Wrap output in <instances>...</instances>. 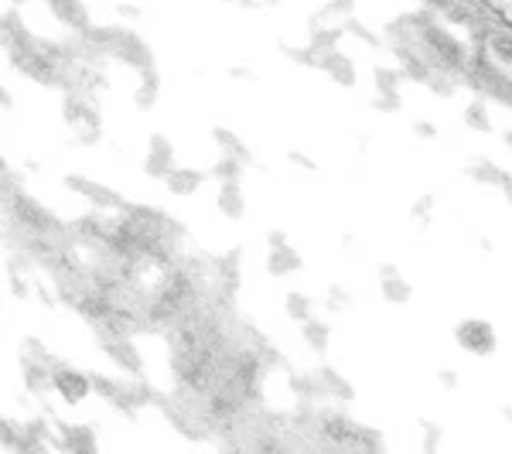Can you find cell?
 <instances>
[{
    "label": "cell",
    "mask_w": 512,
    "mask_h": 454,
    "mask_svg": "<svg viewBox=\"0 0 512 454\" xmlns=\"http://www.w3.org/2000/svg\"><path fill=\"white\" fill-rule=\"evenodd\" d=\"M342 38H345V28H338V24H311V41H308V45L315 48V55L321 59V55L335 52Z\"/></svg>",
    "instance_id": "cell-22"
},
{
    "label": "cell",
    "mask_w": 512,
    "mask_h": 454,
    "mask_svg": "<svg viewBox=\"0 0 512 454\" xmlns=\"http://www.w3.org/2000/svg\"><path fill=\"white\" fill-rule=\"evenodd\" d=\"M158 89H161V79H140V86L134 93V106L140 113L154 110V103H158Z\"/></svg>",
    "instance_id": "cell-33"
},
{
    "label": "cell",
    "mask_w": 512,
    "mask_h": 454,
    "mask_svg": "<svg viewBox=\"0 0 512 454\" xmlns=\"http://www.w3.org/2000/svg\"><path fill=\"white\" fill-rule=\"evenodd\" d=\"M48 11L52 18L65 24L72 31H86L89 28V11L82 7V0H48Z\"/></svg>",
    "instance_id": "cell-15"
},
{
    "label": "cell",
    "mask_w": 512,
    "mask_h": 454,
    "mask_svg": "<svg viewBox=\"0 0 512 454\" xmlns=\"http://www.w3.org/2000/svg\"><path fill=\"white\" fill-rule=\"evenodd\" d=\"M492 4H495V7H502V11H506V7L512 4V0H492Z\"/></svg>",
    "instance_id": "cell-48"
},
{
    "label": "cell",
    "mask_w": 512,
    "mask_h": 454,
    "mask_svg": "<svg viewBox=\"0 0 512 454\" xmlns=\"http://www.w3.org/2000/svg\"><path fill=\"white\" fill-rule=\"evenodd\" d=\"M287 161L297 164V168H304V171H318V164L308 158V154H301V151H287Z\"/></svg>",
    "instance_id": "cell-40"
},
{
    "label": "cell",
    "mask_w": 512,
    "mask_h": 454,
    "mask_svg": "<svg viewBox=\"0 0 512 454\" xmlns=\"http://www.w3.org/2000/svg\"><path fill=\"white\" fill-rule=\"evenodd\" d=\"M55 393H59L65 403H82L93 393V379H89V373H82V369L59 359L55 362Z\"/></svg>",
    "instance_id": "cell-9"
},
{
    "label": "cell",
    "mask_w": 512,
    "mask_h": 454,
    "mask_svg": "<svg viewBox=\"0 0 512 454\" xmlns=\"http://www.w3.org/2000/svg\"><path fill=\"white\" fill-rule=\"evenodd\" d=\"M117 14H120V18L134 21V18H140V7L137 4H117Z\"/></svg>",
    "instance_id": "cell-46"
},
{
    "label": "cell",
    "mask_w": 512,
    "mask_h": 454,
    "mask_svg": "<svg viewBox=\"0 0 512 454\" xmlns=\"http://www.w3.org/2000/svg\"><path fill=\"white\" fill-rule=\"evenodd\" d=\"M0 175H4V185H0V192H4V202H11L14 195H21V175L11 168V164H4V168H0Z\"/></svg>",
    "instance_id": "cell-36"
},
{
    "label": "cell",
    "mask_w": 512,
    "mask_h": 454,
    "mask_svg": "<svg viewBox=\"0 0 512 454\" xmlns=\"http://www.w3.org/2000/svg\"><path fill=\"white\" fill-rule=\"evenodd\" d=\"M301 267H304V260H301V253H297L291 243L280 246V250H270V253H267V274H270V277L297 274Z\"/></svg>",
    "instance_id": "cell-19"
},
{
    "label": "cell",
    "mask_w": 512,
    "mask_h": 454,
    "mask_svg": "<svg viewBox=\"0 0 512 454\" xmlns=\"http://www.w3.org/2000/svg\"><path fill=\"white\" fill-rule=\"evenodd\" d=\"M325 308L328 311H349L352 308V297L345 294V287L332 284V287H328V297H325Z\"/></svg>",
    "instance_id": "cell-37"
},
{
    "label": "cell",
    "mask_w": 512,
    "mask_h": 454,
    "mask_svg": "<svg viewBox=\"0 0 512 454\" xmlns=\"http://www.w3.org/2000/svg\"><path fill=\"white\" fill-rule=\"evenodd\" d=\"M243 250L239 246H233L229 253H222V257H216V277L222 284V291H226L229 297H236V287H239V267H243Z\"/></svg>",
    "instance_id": "cell-18"
},
{
    "label": "cell",
    "mask_w": 512,
    "mask_h": 454,
    "mask_svg": "<svg viewBox=\"0 0 512 454\" xmlns=\"http://www.w3.org/2000/svg\"><path fill=\"white\" fill-rule=\"evenodd\" d=\"M14 4H21V0H14Z\"/></svg>",
    "instance_id": "cell-53"
},
{
    "label": "cell",
    "mask_w": 512,
    "mask_h": 454,
    "mask_svg": "<svg viewBox=\"0 0 512 454\" xmlns=\"http://www.w3.org/2000/svg\"><path fill=\"white\" fill-rule=\"evenodd\" d=\"M216 209L233 222L246 216V195H243V188H239V181H222L219 195H216Z\"/></svg>",
    "instance_id": "cell-16"
},
{
    "label": "cell",
    "mask_w": 512,
    "mask_h": 454,
    "mask_svg": "<svg viewBox=\"0 0 512 454\" xmlns=\"http://www.w3.org/2000/svg\"><path fill=\"white\" fill-rule=\"evenodd\" d=\"M424 89H431V93L441 96V99H451L461 89V79L451 76V72H431L427 82H424Z\"/></svg>",
    "instance_id": "cell-29"
},
{
    "label": "cell",
    "mask_w": 512,
    "mask_h": 454,
    "mask_svg": "<svg viewBox=\"0 0 512 454\" xmlns=\"http://www.w3.org/2000/svg\"><path fill=\"white\" fill-rule=\"evenodd\" d=\"M400 93H376L369 99V110L383 113V117H393V113H400Z\"/></svg>",
    "instance_id": "cell-35"
},
{
    "label": "cell",
    "mask_w": 512,
    "mask_h": 454,
    "mask_svg": "<svg viewBox=\"0 0 512 454\" xmlns=\"http://www.w3.org/2000/svg\"><path fill=\"white\" fill-rule=\"evenodd\" d=\"M59 431V451H69V454H93L99 444H96V431L93 424H55Z\"/></svg>",
    "instance_id": "cell-11"
},
{
    "label": "cell",
    "mask_w": 512,
    "mask_h": 454,
    "mask_svg": "<svg viewBox=\"0 0 512 454\" xmlns=\"http://www.w3.org/2000/svg\"><path fill=\"white\" fill-rule=\"evenodd\" d=\"M267 246H270V250H280V246H287V233H284V229H270V233H267Z\"/></svg>",
    "instance_id": "cell-43"
},
{
    "label": "cell",
    "mask_w": 512,
    "mask_h": 454,
    "mask_svg": "<svg viewBox=\"0 0 512 454\" xmlns=\"http://www.w3.org/2000/svg\"><path fill=\"white\" fill-rule=\"evenodd\" d=\"M65 188H69V192H76V195H82L99 212H123V209H127L123 195H117L113 188H106V185H99V181L82 178V175H65Z\"/></svg>",
    "instance_id": "cell-8"
},
{
    "label": "cell",
    "mask_w": 512,
    "mask_h": 454,
    "mask_svg": "<svg viewBox=\"0 0 512 454\" xmlns=\"http://www.w3.org/2000/svg\"><path fill=\"white\" fill-rule=\"evenodd\" d=\"M318 72H325V76L332 79L335 86H342V89H352L355 82H359L355 62L349 59V55L338 52V48H335V52H328V55H321V59H318Z\"/></svg>",
    "instance_id": "cell-13"
},
{
    "label": "cell",
    "mask_w": 512,
    "mask_h": 454,
    "mask_svg": "<svg viewBox=\"0 0 512 454\" xmlns=\"http://www.w3.org/2000/svg\"><path fill=\"white\" fill-rule=\"evenodd\" d=\"M454 342L468 352V356H492L499 349V335L485 318H465L454 328Z\"/></svg>",
    "instance_id": "cell-6"
},
{
    "label": "cell",
    "mask_w": 512,
    "mask_h": 454,
    "mask_svg": "<svg viewBox=\"0 0 512 454\" xmlns=\"http://www.w3.org/2000/svg\"><path fill=\"white\" fill-rule=\"evenodd\" d=\"M437 383H441L444 390H458V376H454V369H437Z\"/></svg>",
    "instance_id": "cell-42"
},
{
    "label": "cell",
    "mask_w": 512,
    "mask_h": 454,
    "mask_svg": "<svg viewBox=\"0 0 512 454\" xmlns=\"http://www.w3.org/2000/svg\"><path fill=\"white\" fill-rule=\"evenodd\" d=\"M11 103H14V99H11V89H0V106H4V110H11Z\"/></svg>",
    "instance_id": "cell-47"
},
{
    "label": "cell",
    "mask_w": 512,
    "mask_h": 454,
    "mask_svg": "<svg viewBox=\"0 0 512 454\" xmlns=\"http://www.w3.org/2000/svg\"><path fill=\"white\" fill-rule=\"evenodd\" d=\"M202 181H205L202 171H195V168H175L168 178H164V185H168L171 195L185 198V195H195L198 188H202Z\"/></svg>",
    "instance_id": "cell-21"
},
{
    "label": "cell",
    "mask_w": 512,
    "mask_h": 454,
    "mask_svg": "<svg viewBox=\"0 0 512 454\" xmlns=\"http://www.w3.org/2000/svg\"><path fill=\"white\" fill-rule=\"evenodd\" d=\"M485 52H489L495 62H502L509 69V65H512V21L499 24V28L492 31V38H489V45H485Z\"/></svg>",
    "instance_id": "cell-23"
},
{
    "label": "cell",
    "mask_w": 512,
    "mask_h": 454,
    "mask_svg": "<svg viewBox=\"0 0 512 454\" xmlns=\"http://www.w3.org/2000/svg\"><path fill=\"white\" fill-rule=\"evenodd\" d=\"M55 356H28L21 352V379H24V390L38 400H45L48 393H55Z\"/></svg>",
    "instance_id": "cell-7"
},
{
    "label": "cell",
    "mask_w": 512,
    "mask_h": 454,
    "mask_svg": "<svg viewBox=\"0 0 512 454\" xmlns=\"http://www.w3.org/2000/svg\"><path fill=\"white\" fill-rule=\"evenodd\" d=\"M342 28H345V35H352V38L366 41L369 48H390V45H386L383 38L376 35L373 28H366V24H362L359 18H355V14H349V18H345V24H342Z\"/></svg>",
    "instance_id": "cell-30"
},
{
    "label": "cell",
    "mask_w": 512,
    "mask_h": 454,
    "mask_svg": "<svg viewBox=\"0 0 512 454\" xmlns=\"http://www.w3.org/2000/svg\"><path fill=\"white\" fill-rule=\"evenodd\" d=\"M144 171L151 178H168L175 171V144H171L164 134H151L147 140V158H144Z\"/></svg>",
    "instance_id": "cell-10"
},
{
    "label": "cell",
    "mask_w": 512,
    "mask_h": 454,
    "mask_svg": "<svg viewBox=\"0 0 512 454\" xmlns=\"http://www.w3.org/2000/svg\"><path fill=\"white\" fill-rule=\"evenodd\" d=\"M318 376H321V383H325L328 400H342V407L355 400V386L342 373H335L332 366H318Z\"/></svg>",
    "instance_id": "cell-20"
},
{
    "label": "cell",
    "mask_w": 512,
    "mask_h": 454,
    "mask_svg": "<svg viewBox=\"0 0 512 454\" xmlns=\"http://www.w3.org/2000/svg\"><path fill=\"white\" fill-rule=\"evenodd\" d=\"M410 130H414V137H424V140H434L437 137V127H434L431 120H417Z\"/></svg>",
    "instance_id": "cell-41"
},
{
    "label": "cell",
    "mask_w": 512,
    "mask_h": 454,
    "mask_svg": "<svg viewBox=\"0 0 512 454\" xmlns=\"http://www.w3.org/2000/svg\"><path fill=\"white\" fill-rule=\"evenodd\" d=\"M110 59L130 65L140 79H158V59H154L151 45H147L137 31H127V28H120V24H117V35H113V45H110Z\"/></svg>",
    "instance_id": "cell-4"
},
{
    "label": "cell",
    "mask_w": 512,
    "mask_h": 454,
    "mask_svg": "<svg viewBox=\"0 0 512 454\" xmlns=\"http://www.w3.org/2000/svg\"><path fill=\"white\" fill-rule=\"evenodd\" d=\"M301 335H304V345H308V349L325 352V349H328V342H332V325L311 315V318L301 325Z\"/></svg>",
    "instance_id": "cell-25"
},
{
    "label": "cell",
    "mask_w": 512,
    "mask_h": 454,
    "mask_svg": "<svg viewBox=\"0 0 512 454\" xmlns=\"http://www.w3.org/2000/svg\"><path fill=\"white\" fill-rule=\"evenodd\" d=\"M465 178L468 181H475V185H499V178H502V168L495 161L489 158H472L465 164Z\"/></svg>",
    "instance_id": "cell-24"
},
{
    "label": "cell",
    "mask_w": 512,
    "mask_h": 454,
    "mask_svg": "<svg viewBox=\"0 0 512 454\" xmlns=\"http://www.w3.org/2000/svg\"><path fill=\"white\" fill-rule=\"evenodd\" d=\"M229 79H239V82H253L256 76L250 69H243V65H233V69H229Z\"/></svg>",
    "instance_id": "cell-45"
},
{
    "label": "cell",
    "mask_w": 512,
    "mask_h": 454,
    "mask_svg": "<svg viewBox=\"0 0 512 454\" xmlns=\"http://www.w3.org/2000/svg\"><path fill=\"white\" fill-rule=\"evenodd\" d=\"M287 390H291L297 400H328V393H325V383H321V376H318V369L315 373H291L287 376Z\"/></svg>",
    "instance_id": "cell-17"
},
{
    "label": "cell",
    "mask_w": 512,
    "mask_h": 454,
    "mask_svg": "<svg viewBox=\"0 0 512 454\" xmlns=\"http://www.w3.org/2000/svg\"><path fill=\"white\" fill-rule=\"evenodd\" d=\"M403 79H407V72L396 65V69H390V65H376L373 69V82H376V93H400Z\"/></svg>",
    "instance_id": "cell-28"
},
{
    "label": "cell",
    "mask_w": 512,
    "mask_h": 454,
    "mask_svg": "<svg viewBox=\"0 0 512 454\" xmlns=\"http://www.w3.org/2000/svg\"><path fill=\"white\" fill-rule=\"evenodd\" d=\"M226 4H239V0H226Z\"/></svg>",
    "instance_id": "cell-51"
},
{
    "label": "cell",
    "mask_w": 512,
    "mask_h": 454,
    "mask_svg": "<svg viewBox=\"0 0 512 454\" xmlns=\"http://www.w3.org/2000/svg\"><path fill=\"white\" fill-rule=\"evenodd\" d=\"M93 99L96 96L86 93H65L62 99V117L72 130V144L93 147L103 137V117H99V106Z\"/></svg>",
    "instance_id": "cell-2"
},
{
    "label": "cell",
    "mask_w": 512,
    "mask_h": 454,
    "mask_svg": "<svg viewBox=\"0 0 512 454\" xmlns=\"http://www.w3.org/2000/svg\"><path fill=\"white\" fill-rule=\"evenodd\" d=\"M502 417H506V420H512V407H502Z\"/></svg>",
    "instance_id": "cell-49"
},
{
    "label": "cell",
    "mask_w": 512,
    "mask_h": 454,
    "mask_svg": "<svg viewBox=\"0 0 512 454\" xmlns=\"http://www.w3.org/2000/svg\"><path fill=\"white\" fill-rule=\"evenodd\" d=\"M434 195H420L414 205H410V219H414V226H431V216H434Z\"/></svg>",
    "instance_id": "cell-34"
},
{
    "label": "cell",
    "mask_w": 512,
    "mask_h": 454,
    "mask_svg": "<svg viewBox=\"0 0 512 454\" xmlns=\"http://www.w3.org/2000/svg\"><path fill=\"white\" fill-rule=\"evenodd\" d=\"M280 55H284L287 62L301 65V69H318V55L311 45H280Z\"/></svg>",
    "instance_id": "cell-31"
},
{
    "label": "cell",
    "mask_w": 512,
    "mask_h": 454,
    "mask_svg": "<svg viewBox=\"0 0 512 454\" xmlns=\"http://www.w3.org/2000/svg\"><path fill=\"white\" fill-rule=\"evenodd\" d=\"M509 14H512V4H509Z\"/></svg>",
    "instance_id": "cell-52"
},
{
    "label": "cell",
    "mask_w": 512,
    "mask_h": 454,
    "mask_svg": "<svg viewBox=\"0 0 512 454\" xmlns=\"http://www.w3.org/2000/svg\"><path fill=\"white\" fill-rule=\"evenodd\" d=\"M495 188H499V192L506 195V202L512 205V175H509V171H502V178H499V185H495Z\"/></svg>",
    "instance_id": "cell-44"
},
{
    "label": "cell",
    "mask_w": 512,
    "mask_h": 454,
    "mask_svg": "<svg viewBox=\"0 0 512 454\" xmlns=\"http://www.w3.org/2000/svg\"><path fill=\"white\" fill-rule=\"evenodd\" d=\"M99 342V349H103V356H110L123 373L130 376H144V356L137 352L134 345V335L127 332H117L113 325H106V321H96V325H89Z\"/></svg>",
    "instance_id": "cell-3"
},
{
    "label": "cell",
    "mask_w": 512,
    "mask_h": 454,
    "mask_svg": "<svg viewBox=\"0 0 512 454\" xmlns=\"http://www.w3.org/2000/svg\"><path fill=\"white\" fill-rule=\"evenodd\" d=\"M506 147H512V130H509V134H506Z\"/></svg>",
    "instance_id": "cell-50"
},
{
    "label": "cell",
    "mask_w": 512,
    "mask_h": 454,
    "mask_svg": "<svg viewBox=\"0 0 512 454\" xmlns=\"http://www.w3.org/2000/svg\"><path fill=\"white\" fill-rule=\"evenodd\" d=\"M45 4H48V0H45Z\"/></svg>",
    "instance_id": "cell-54"
},
{
    "label": "cell",
    "mask_w": 512,
    "mask_h": 454,
    "mask_svg": "<svg viewBox=\"0 0 512 454\" xmlns=\"http://www.w3.org/2000/svg\"><path fill=\"white\" fill-rule=\"evenodd\" d=\"M284 311H287V318L297 321V325H304L311 315H315V301H311L304 291H287L284 297Z\"/></svg>",
    "instance_id": "cell-26"
},
{
    "label": "cell",
    "mask_w": 512,
    "mask_h": 454,
    "mask_svg": "<svg viewBox=\"0 0 512 454\" xmlns=\"http://www.w3.org/2000/svg\"><path fill=\"white\" fill-rule=\"evenodd\" d=\"M420 427H424V451H434L437 444H441V424H434V420H420Z\"/></svg>",
    "instance_id": "cell-38"
},
{
    "label": "cell",
    "mask_w": 512,
    "mask_h": 454,
    "mask_svg": "<svg viewBox=\"0 0 512 454\" xmlns=\"http://www.w3.org/2000/svg\"><path fill=\"white\" fill-rule=\"evenodd\" d=\"M7 284H11V294H14V297H21V301L31 294V287H28V280H24L21 270H7Z\"/></svg>",
    "instance_id": "cell-39"
},
{
    "label": "cell",
    "mask_w": 512,
    "mask_h": 454,
    "mask_svg": "<svg viewBox=\"0 0 512 454\" xmlns=\"http://www.w3.org/2000/svg\"><path fill=\"white\" fill-rule=\"evenodd\" d=\"M243 171H246V164L239 161V158H229V154H222V158L212 164V171L209 175L216 178V181H239L243 178Z\"/></svg>",
    "instance_id": "cell-32"
},
{
    "label": "cell",
    "mask_w": 512,
    "mask_h": 454,
    "mask_svg": "<svg viewBox=\"0 0 512 454\" xmlns=\"http://www.w3.org/2000/svg\"><path fill=\"white\" fill-rule=\"evenodd\" d=\"M461 86H468L475 96L495 99V103L512 110V72L502 62H495L485 48H472V59H468V69L461 76Z\"/></svg>",
    "instance_id": "cell-1"
},
{
    "label": "cell",
    "mask_w": 512,
    "mask_h": 454,
    "mask_svg": "<svg viewBox=\"0 0 512 454\" xmlns=\"http://www.w3.org/2000/svg\"><path fill=\"white\" fill-rule=\"evenodd\" d=\"M461 120H465V127L478 130V134H489L492 130V117H489L485 99H472V103L465 106V113H461Z\"/></svg>",
    "instance_id": "cell-27"
},
{
    "label": "cell",
    "mask_w": 512,
    "mask_h": 454,
    "mask_svg": "<svg viewBox=\"0 0 512 454\" xmlns=\"http://www.w3.org/2000/svg\"><path fill=\"white\" fill-rule=\"evenodd\" d=\"M89 379H93V393L99 396V400H106L117 414H123L127 420H137L140 403H137L134 390H130V383L113 379V376H103V373H89Z\"/></svg>",
    "instance_id": "cell-5"
},
{
    "label": "cell",
    "mask_w": 512,
    "mask_h": 454,
    "mask_svg": "<svg viewBox=\"0 0 512 454\" xmlns=\"http://www.w3.org/2000/svg\"><path fill=\"white\" fill-rule=\"evenodd\" d=\"M212 144L219 147V154H229V158H239L246 164V168H260L263 171V164L253 158V151L243 144V137L233 134L229 127H212Z\"/></svg>",
    "instance_id": "cell-14"
},
{
    "label": "cell",
    "mask_w": 512,
    "mask_h": 454,
    "mask_svg": "<svg viewBox=\"0 0 512 454\" xmlns=\"http://www.w3.org/2000/svg\"><path fill=\"white\" fill-rule=\"evenodd\" d=\"M379 294H383L386 304H410L414 287L396 270V263H379Z\"/></svg>",
    "instance_id": "cell-12"
}]
</instances>
